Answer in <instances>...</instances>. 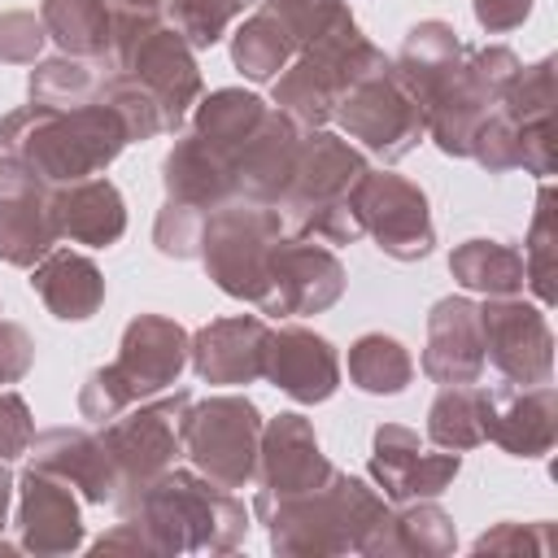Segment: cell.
<instances>
[{
    "instance_id": "obj_36",
    "label": "cell",
    "mask_w": 558,
    "mask_h": 558,
    "mask_svg": "<svg viewBox=\"0 0 558 558\" xmlns=\"http://www.w3.org/2000/svg\"><path fill=\"white\" fill-rule=\"evenodd\" d=\"M100 83H105V70H100L96 61L57 52V57L35 61V70H31V78H26V92H31V105L74 109V105L96 100Z\"/></svg>"
},
{
    "instance_id": "obj_19",
    "label": "cell",
    "mask_w": 558,
    "mask_h": 558,
    "mask_svg": "<svg viewBox=\"0 0 558 558\" xmlns=\"http://www.w3.org/2000/svg\"><path fill=\"white\" fill-rule=\"evenodd\" d=\"M262 379H270L279 392H288L301 405H318L340 388V353L323 331L283 323L270 327Z\"/></svg>"
},
{
    "instance_id": "obj_13",
    "label": "cell",
    "mask_w": 558,
    "mask_h": 558,
    "mask_svg": "<svg viewBox=\"0 0 558 558\" xmlns=\"http://www.w3.org/2000/svg\"><path fill=\"white\" fill-rule=\"evenodd\" d=\"M480 331H484V362L497 366L510 384H549L554 375V331L545 318V305L514 296H488L480 305Z\"/></svg>"
},
{
    "instance_id": "obj_41",
    "label": "cell",
    "mask_w": 558,
    "mask_h": 558,
    "mask_svg": "<svg viewBox=\"0 0 558 558\" xmlns=\"http://www.w3.org/2000/svg\"><path fill=\"white\" fill-rule=\"evenodd\" d=\"M205 209L196 205H183V201H166L157 209V222H153V244L161 257H174V262H192L201 257V235H205Z\"/></svg>"
},
{
    "instance_id": "obj_44",
    "label": "cell",
    "mask_w": 558,
    "mask_h": 558,
    "mask_svg": "<svg viewBox=\"0 0 558 558\" xmlns=\"http://www.w3.org/2000/svg\"><path fill=\"white\" fill-rule=\"evenodd\" d=\"M497 105H501L514 122L549 118V113H554V57H541L536 65H523Z\"/></svg>"
},
{
    "instance_id": "obj_26",
    "label": "cell",
    "mask_w": 558,
    "mask_h": 558,
    "mask_svg": "<svg viewBox=\"0 0 558 558\" xmlns=\"http://www.w3.org/2000/svg\"><path fill=\"white\" fill-rule=\"evenodd\" d=\"M31 292L44 301V310L61 323H87L105 305V275L87 253L52 244L31 266Z\"/></svg>"
},
{
    "instance_id": "obj_33",
    "label": "cell",
    "mask_w": 558,
    "mask_h": 558,
    "mask_svg": "<svg viewBox=\"0 0 558 558\" xmlns=\"http://www.w3.org/2000/svg\"><path fill=\"white\" fill-rule=\"evenodd\" d=\"M296 57L292 35L283 31V22L262 4L253 9L235 31H231V61L248 83H270L288 61Z\"/></svg>"
},
{
    "instance_id": "obj_31",
    "label": "cell",
    "mask_w": 558,
    "mask_h": 558,
    "mask_svg": "<svg viewBox=\"0 0 558 558\" xmlns=\"http://www.w3.org/2000/svg\"><path fill=\"white\" fill-rule=\"evenodd\" d=\"M427 440L436 449L466 453L488 440V397L480 384H440L427 410Z\"/></svg>"
},
{
    "instance_id": "obj_25",
    "label": "cell",
    "mask_w": 558,
    "mask_h": 558,
    "mask_svg": "<svg viewBox=\"0 0 558 558\" xmlns=\"http://www.w3.org/2000/svg\"><path fill=\"white\" fill-rule=\"evenodd\" d=\"M48 205H52L57 240L87 244V248H109L126 231V201L113 187V179H105V174L57 183Z\"/></svg>"
},
{
    "instance_id": "obj_21",
    "label": "cell",
    "mask_w": 558,
    "mask_h": 558,
    "mask_svg": "<svg viewBox=\"0 0 558 558\" xmlns=\"http://www.w3.org/2000/svg\"><path fill=\"white\" fill-rule=\"evenodd\" d=\"M301 126L283 113V109H266V118L257 122V131L231 153V179H235V196L244 201H262L275 205L296 170V153H301Z\"/></svg>"
},
{
    "instance_id": "obj_9",
    "label": "cell",
    "mask_w": 558,
    "mask_h": 558,
    "mask_svg": "<svg viewBox=\"0 0 558 558\" xmlns=\"http://www.w3.org/2000/svg\"><path fill=\"white\" fill-rule=\"evenodd\" d=\"M353 214L362 222V235L375 240V248L392 262H423L436 248V227H432V205L427 192L392 170H366L353 192Z\"/></svg>"
},
{
    "instance_id": "obj_47",
    "label": "cell",
    "mask_w": 558,
    "mask_h": 558,
    "mask_svg": "<svg viewBox=\"0 0 558 558\" xmlns=\"http://www.w3.org/2000/svg\"><path fill=\"white\" fill-rule=\"evenodd\" d=\"M31 440H35V418H31L26 397L13 388H0V462L22 458Z\"/></svg>"
},
{
    "instance_id": "obj_42",
    "label": "cell",
    "mask_w": 558,
    "mask_h": 558,
    "mask_svg": "<svg viewBox=\"0 0 558 558\" xmlns=\"http://www.w3.org/2000/svg\"><path fill=\"white\" fill-rule=\"evenodd\" d=\"M105 4H109V57L122 70L131 48L157 26H166V0H105Z\"/></svg>"
},
{
    "instance_id": "obj_22",
    "label": "cell",
    "mask_w": 558,
    "mask_h": 558,
    "mask_svg": "<svg viewBox=\"0 0 558 558\" xmlns=\"http://www.w3.org/2000/svg\"><path fill=\"white\" fill-rule=\"evenodd\" d=\"M488 397V440L514 458H545L558 436V392L554 384H497Z\"/></svg>"
},
{
    "instance_id": "obj_38",
    "label": "cell",
    "mask_w": 558,
    "mask_h": 558,
    "mask_svg": "<svg viewBox=\"0 0 558 558\" xmlns=\"http://www.w3.org/2000/svg\"><path fill=\"white\" fill-rule=\"evenodd\" d=\"M96 100H105V105L122 118V126H126V140H131V144H144V140H153V135H166L161 105H157V96H153L135 74H126V70L105 74V83H100Z\"/></svg>"
},
{
    "instance_id": "obj_7",
    "label": "cell",
    "mask_w": 558,
    "mask_h": 558,
    "mask_svg": "<svg viewBox=\"0 0 558 558\" xmlns=\"http://www.w3.org/2000/svg\"><path fill=\"white\" fill-rule=\"evenodd\" d=\"M262 410L240 397V392H218L209 401H192L179 423V440L187 462L222 484V488H244L257 475V440H262Z\"/></svg>"
},
{
    "instance_id": "obj_16",
    "label": "cell",
    "mask_w": 558,
    "mask_h": 558,
    "mask_svg": "<svg viewBox=\"0 0 558 558\" xmlns=\"http://www.w3.org/2000/svg\"><path fill=\"white\" fill-rule=\"evenodd\" d=\"M122 70H126V74H135V78L157 96V105H161V118H166V131H170V135L187 122L192 105H196V100H201V92H205V78H201L196 52L187 48V39H183L170 22H166V26H157L153 35H144V39L131 48V57L122 61Z\"/></svg>"
},
{
    "instance_id": "obj_5",
    "label": "cell",
    "mask_w": 558,
    "mask_h": 558,
    "mask_svg": "<svg viewBox=\"0 0 558 558\" xmlns=\"http://www.w3.org/2000/svg\"><path fill=\"white\" fill-rule=\"evenodd\" d=\"M384 65H388V57H384V52L362 35V26L353 22V26L336 31L331 39H323V44L296 52V57L270 78V83H275V109H283L301 131H318V126L331 122L340 96H344L357 78H366V74H375V70H384Z\"/></svg>"
},
{
    "instance_id": "obj_24",
    "label": "cell",
    "mask_w": 558,
    "mask_h": 558,
    "mask_svg": "<svg viewBox=\"0 0 558 558\" xmlns=\"http://www.w3.org/2000/svg\"><path fill=\"white\" fill-rule=\"evenodd\" d=\"M31 466H44L52 475H61L70 488H78L83 501L92 506H105L118 497L122 480H118V466L105 449V440L87 427H48L31 440Z\"/></svg>"
},
{
    "instance_id": "obj_10",
    "label": "cell",
    "mask_w": 558,
    "mask_h": 558,
    "mask_svg": "<svg viewBox=\"0 0 558 558\" xmlns=\"http://www.w3.org/2000/svg\"><path fill=\"white\" fill-rule=\"evenodd\" d=\"M187 405H192V392L174 388L170 397H157V401H144V405L135 401L118 418L100 423V440H105V449L118 466L122 488H135V484L161 475L166 466H174V458L183 453L179 423H183Z\"/></svg>"
},
{
    "instance_id": "obj_14",
    "label": "cell",
    "mask_w": 558,
    "mask_h": 558,
    "mask_svg": "<svg viewBox=\"0 0 558 558\" xmlns=\"http://www.w3.org/2000/svg\"><path fill=\"white\" fill-rule=\"evenodd\" d=\"M375 488L401 506V501H418V497H440L458 471H462V453L453 449H423L414 427L401 423H379L375 440H371V462H366Z\"/></svg>"
},
{
    "instance_id": "obj_45",
    "label": "cell",
    "mask_w": 558,
    "mask_h": 558,
    "mask_svg": "<svg viewBox=\"0 0 558 558\" xmlns=\"http://www.w3.org/2000/svg\"><path fill=\"white\" fill-rule=\"evenodd\" d=\"M48 44L44 17L31 9H9L0 13V65H35Z\"/></svg>"
},
{
    "instance_id": "obj_23",
    "label": "cell",
    "mask_w": 558,
    "mask_h": 558,
    "mask_svg": "<svg viewBox=\"0 0 558 558\" xmlns=\"http://www.w3.org/2000/svg\"><path fill=\"white\" fill-rule=\"evenodd\" d=\"M484 331H480V301L471 296H440L427 314V344H423V375L432 384H480L484 375Z\"/></svg>"
},
{
    "instance_id": "obj_3",
    "label": "cell",
    "mask_w": 558,
    "mask_h": 558,
    "mask_svg": "<svg viewBox=\"0 0 558 558\" xmlns=\"http://www.w3.org/2000/svg\"><path fill=\"white\" fill-rule=\"evenodd\" d=\"M126 144V126L105 100L74 109L22 105L0 122V153L26 161L52 187L109 170Z\"/></svg>"
},
{
    "instance_id": "obj_29",
    "label": "cell",
    "mask_w": 558,
    "mask_h": 558,
    "mask_svg": "<svg viewBox=\"0 0 558 558\" xmlns=\"http://www.w3.org/2000/svg\"><path fill=\"white\" fill-rule=\"evenodd\" d=\"M458 532L453 519L436 506V497H418V501H401V510H388L384 527L366 541L362 554H423V558H440L453 554Z\"/></svg>"
},
{
    "instance_id": "obj_35",
    "label": "cell",
    "mask_w": 558,
    "mask_h": 558,
    "mask_svg": "<svg viewBox=\"0 0 558 558\" xmlns=\"http://www.w3.org/2000/svg\"><path fill=\"white\" fill-rule=\"evenodd\" d=\"M349 379L371 397H397L414 379V357L397 336L366 331L349 344Z\"/></svg>"
},
{
    "instance_id": "obj_20",
    "label": "cell",
    "mask_w": 558,
    "mask_h": 558,
    "mask_svg": "<svg viewBox=\"0 0 558 558\" xmlns=\"http://www.w3.org/2000/svg\"><path fill=\"white\" fill-rule=\"evenodd\" d=\"M266 340H270V323L262 314L214 318L201 331H192L187 366L205 384H218V388L253 384L266 371Z\"/></svg>"
},
{
    "instance_id": "obj_43",
    "label": "cell",
    "mask_w": 558,
    "mask_h": 558,
    "mask_svg": "<svg viewBox=\"0 0 558 558\" xmlns=\"http://www.w3.org/2000/svg\"><path fill=\"white\" fill-rule=\"evenodd\" d=\"M471 157L488 170V174H506V170H519V122L493 105L484 113V122L475 126L471 135Z\"/></svg>"
},
{
    "instance_id": "obj_18",
    "label": "cell",
    "mask_w": 558,
    "mask_h": 558,
    "mask_svg": "<svg viewBox=\"0 0 558 558\" xmlns=\"http://www.w3.org/2000/svg\"><path fill=\"white\" fill-rule=\"evenodd\" d=\"M331 475V462L314 436V423L305 414H275L262 423L257 440V497H292L305 488H318Z\"/></svg>"
},
{
    "instance_id": "obj_30",
    "label": "cell",
    "mask_w": 558,
    "mask_h": 558,
    "mask_svg": "<svg viewBox=\"0 0 558 558\" xmlns=\"http://www.w3.org/2000/svg\"><path fill=\"white\" fill-rule=\"evenodd\" d=\"M449 275L466 288V292H484V296H514L523 292V248L506 244V240H462L449 253Z\"/></svg>"
},
{
    "instance_id": "obj_40",
    "label": "cell",
    "mask_w": 558,
    "mask_h": 558,
    "mask_svg": "<svg viewBox=\"0 0 558 558\" xmlns=\"http://www.w3.org/2000/svg\"><path fill=\"white\" fill-rule=\"evenodd\" d=\"M266 9L283 22V31L292 35L296 52L331 39L336 31H344L353 22L344 0H266Z\"/></svg>"
},
{
    "instance_id": "obj_12",
    "label": "cell",
    "mask_w": 558,
    "mask_h": 558,
    "mask_svg": "<svg viewBox=\"0 0 558 558\" xmlns=\"http://www.w3.org/2000/svg\"><path fill=\"white\" fill-rule=\"evenodd\" d=\"M344 266L327 244H314L310 235H283L270 253L266 292L257 301L262 314L275 318H305L323 314L344 296Z\"/></svg>"
},
{
    "instance_id": "obj_11",
    "label": "cell",
    "mask_w": 558,
    "mask_h": 558,
    "mask_svg": "<svg viewBox=\"0 0 558 558\" xmlns=\"http://www.w3.org/2000/svg\"><path fill=\"white\" fill-rule=\"evenodd\" d=\"M366 170H371V161H366V153H362L353 140H344V135H336V131H327V126L305 131V135H301V153H296L292 183H288V192L275 201V209H279V218H283V231L301 235L305 222H310L323 205L344 201V196L353 192V183H357Z\"/></svg>"
},
{
    "instance_id": "obj_1",
    "label": "cell",
    "mask_w": 558,
    "mask_h": 558,
    "mask_svg": "<svg viewBox=\"0 0 558 558\" xmlns=\"http://www.w3.org/2000/svg\"><path fill=\"white\" fill-rule=\"evenodd\" d=\"M122 519H135L161 558L170 554H227L248 532L244 501L205 480L196 466H166L161 475L113 497Z\"/></svg>"
},
{
    "instance_id": "obj_48",
    "label": "cell",
    "mask_w": 558,
    "mask_h": 558,
    "mask_svg": "<svg viewBox=\"0 0 558 558\" xmlns=\"http://www.w3.org/2000/svg\"><path fill=\"white\" fill-rule=\"evenodd\" d=\"M35 366V340L22 323L0 318V388L26 379V371Z\"/></svg>"
},
{
    "instance_id": "obj_17",
    "label": "cell",
    "mask_w": 558,
    "mask_h": 558,
    "mask_svg": "<svg viewBox=\"0 0 558 558\" xmlns=\"http://www.w3.org/2000/svg\"><path fill=\"white\" fill-rule=\"evenodd\" d=\"M17 545L39 558L74 554L83 545L78 497L61 475L44 466H26L17 480Z\"/></svg>"
},
{
    "instance_id": "obj_2",
    "label": "cell",
    "mask_w": 558,
    "mask_h": 558,
    "mask_svg": "<svg viewBox=\"0 0 558 558\" xmlns=\"http://www.w3.org/2000/svg\"><path fill=\"white\" fill-rule=\"evenodd\" d=\"M253 514L266 523L275 554H362L388 519V497L371 488L362 475L331 466V475L318 488L292 497H253Z\"/></svg>"
},
{
    "instance_id": "obj_51",
    "label": "cell",
    "mask_w": 558,
    "mask_h": 558,
    "mask_svg": "<svg viewBox=\"0 0 558 558\" xmlns=\"http://www.w3.org/2000/svg\"><path fill=\"white\" fill-rule=\"evenodd\" d=\"M13 488H17V480L9 475V466L0 462V532H4V523H9V501H13Z\"/></svg>"
},
{
    "instance_id": "obj_37",
    "label": "cell",
    "mask_w": 558,
    "mask_h": 558,
    "mask_svg": "<svg viewBox=\"0 0 558 558\" xmlns=\"http://www.w3.org/2000/svg\"><path fill=\"white\" fill-rule=\"evenodd\" d=\"M554 266H558V218H554V187L541 183L536 192V214L523 240V283L541 296V305H554Z\"/></svg>"
},
{
    "instance_id": "obj_50",
    "label": "cell",
    "mask_w": 558,
    "mask_h": 558,
    "mask_svg": "<svg viewBox=\"0 0 558 558\" xmlns=\"http://www.w3.org/2000/svg\"><path fill=\"white\" fill-rule=\"evenodd\" d=\"M92 554H157V549H153L148 532H144L135 519H122V523H113L100 541H92Z\"/></svg>"
},
{
    "instance_id": "obj_28",
    "label": "cell",
    "mask_w": 558,
    "mask_h": 558,
    "mask_svg": "<svg viewBox=\"0 0 558 558\" xmlns=\"http://www.w3.org/2000/svg\"><path fill=\"white\" fill-rule=\"evenodd\" d=\"M462 39H458V31L449 26V22H440V17H427V22H414L410 31H405V39H401V48H397V57H392V70H397V78L418 96V105L462 65Z\"/></svg>"
},
{
    "instance_id": "obj_46",
    "label": "cell",
    "mask_w": 558,
    "mask_h": 558,
    "mask_svg": "<svg viewBox=\"0 0 558 558\" xmlns=\"http://www.w3.org/2000/svg\"><path fill=\"white\" fill-rule=\"evenodd\" d=\"M475 554H549V523H497L475 536Z\"/></svg>"
},
{
    "instance_id": "obj_6",
    "label": "cell",
    "mask_w": 558,
    "mask_h": 558,
    "mask_svg": "<svg viewBox=\"0 0 558 558\" xmlns=\"http://www.w3.org/2000/svg\"><path fill=\"white\" fill-rule=\"evenodd\" d=\"M279 240H283V218L275 205L231 196L205 218V235H201L205 275L231 301L257 305L266 292V270Z\"/></svg>"
},
{
    "instance_id": "obj_27",
    "label": "cell",
    "mask_w": 558,
    "mask_h": 558,
    "mask_svg": "<svg viewBox=\"0 0 558 558\" xmlns=\"http://www.w3.org/2000/svg\"><path fill=\"white\" fill-rule=\"evenodd\" d=\"M161 187H166V201H183L209 214L235 196L231 157L218 153L209 140H201L196 131H187L161 157Z\"/></svg>"
},
{
    "instance_id": "obj_15",
    "label": "cell",
    "mask_w": 558,
    "mask_h": 558,
    "mask_svg": "<svg viewBox=\"0 0 558 558\" xmlns=\"http://www.w3.org/2000/svg\"><path fill=\"white\" fill-rule=\"evenodd\" d=\"M52 183H44L26 161L0 153V262L31 270L52 244Z\"/></svg>"
},
{
    "instance_id": "obj_34",
    "label": "cell",
    "mask_w": 558,
    "mask_h": 558,
    "mask_svg": "<svg viewBox=\"0 0 558 558\" xmlns=\"http://www.w3.org/2000/svg\"><path fill=\"white\" fill-rule=\"evenodd\" d=\"M39 17H44L48 39L61 52L87 57V61L109 57V4L105 0H44Z\"/></svg>"
},
{
    "instance_id": "obj_49",
    "label": "cell",
    "mask_w": 558,
    "mask_h": 558,
    "mask_svg": "<svg viewBox=\"0 0 558 558\" xmlns=\"http://www.w3.org/2000/svg\"><path fill=\"white\" fill-rule=\"evenodd\" d=\"M471 9H475V22L488 35H506V31H514V26L527 22L532 0H471Z\"/></svg>"
},
{
    "instance_id": "obj_32",
    "label": "cell",
    "mask_w": 558,
    "mask_h": 558,
    "mask_svg": "<svg viewBox=\"0 0 558 558\" xmlns=\"http://www.w3.org/2000/svg\"><path fill=\"white\" fill-rule=\"evenodd\" d=\"M266 100L257 96V92H244V87H218V92H209V96H201L196 105H192V131L201 135V140H209L218 153H235L253 131H257V122L266 118Z\"/></svg>"
},
{
    "instance_id": "obj_39",
    "label": "cell",
    "mask_w": 558,
    "mask_h": 558,
    "mask_svg": "<svg viewBox=\"0 0 558 558\" xmlns=\"http://www.w3.org/2000/svg\"><path fill=\"white\" fill-rule=\"evenodd\" d=\"M257 0H166V22L187 39V48H214L235 17H244V9H253Z\"/></svg>"
},
{
    "instance_id": "obj_4",
    "label": "cell",
    "mask_w": 558,
    "mask_h": 558,
    "mask_svg": "<svg viewBox=\"0 0 558 558\" xmlns=\"http://www.w3.org/2000/svg\"><path fill=\"white\" fill-rule=\"evenodd\" d=\"M187 327L166 314H135L122 327L118 357L96 366L78 388V414L87 423H109L126 405L166 392L187 366Z\"/></svg>"
},
{
    "instance_id": "obj_8",
    "label": "cell",
    "mask_w": 558,
    "mask_h": 558,
    "mask_svg": "<svg viewBox=\"0 0 558 558\" xmlns=\"http://www.w3.org/2000/svg\"><path fill=\"white\" fill-rule=\"evenodd\" d=\"M331 118L340 122V131H344L362 153H371V157H379V161H401V157L427 135L423 105H418V96L397 78L392 61H388L384 70L357 78V83L340 96V105H336Z\"/></svg>"
}]
</instances>
